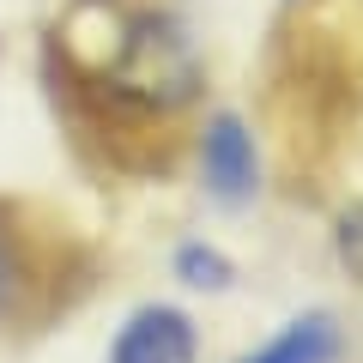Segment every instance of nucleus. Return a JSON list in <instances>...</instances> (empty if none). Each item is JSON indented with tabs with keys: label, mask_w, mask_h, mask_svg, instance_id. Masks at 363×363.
I'll use <instances>...</instances> for the list:
<instances>
[{
	"label": "nucleus",
	"mask_w": 363,
	"mask_h": 363,
	"mask_svg": "<svg viewBox=\"0 0 363 363\" xmlns=\"http://www.w3.org/2000/svg\"><path fill=\"white\" fill-rule=\"evenodd\" d=\"M18 285H25V260H18V248H13V230L0 224V315H13Z\"/></svg>",
	"instance_id": "obj_5"
},
{
	"label": "nucleus",
	"mask_w": 363,
	"mask_h": 363,
	"mask_svg": "<svg viewBox=\"0 0 363 363\" xmlns=\"http://www.w3.org/2000/svg\"><path fill=\"white\" fill-rule=\"evenodd\" d=\"M333 357H339L333 315H303V321H291L267 351H255V357H242V363H333Z\"/></svg>",
	"instance_id": "obj_3"
},
{
	"label": "nucleus",
	"mask_w": 363,
	"mask_h": 363,
	"mask_svg": "<svg viewBox=\"0 0 363 363\" xmlns=\"http://www.w3.org/2000/svg\"><path fill=\"white\" fill-rule=\"evenodd\" d=\"M176 272L188 279V285H200V291H224L230 285V260H224L218 248H200V242L176 248Z\"/></svg>",
	"instance_id": "obj_4"
},
{
	"label": "nucleus",
	"mask_w": 363,
	"mask_h": 363,
	"mask_svg": "<svg viewBox=\"0 0 363 363\" xmlns=\"http://www.w3.org/2000/svg\"><path fill=\"white\" fill-rule=\"evenodd\" d=\"M200 339H194V321L169 303H145L121 321L116 345H109V363H194Z\"/></svg>",
	"instance_id": "obj_1"
},
{
	"label": "nucleus",
	"mask_w": 363,
	"mask_h": 363,
	"mask_svg": "<svg viewBox=\"0 0 363 363\" xmlns=\"http://www.w3.org/2000/svg\"><path fill=\"white\" fill-rule=\"evenodd\" d=\"M200 169H206V188L224 200V206L255 200V188H260V157H255V140H248V128H242L236 116H212V121H206Z\"/></svg>",
	"instance_id": "obj_2"
},
{
	"label": "nucleus",
	"mask_w": 363,
	"mask_h": 363,
	"mask_svg": "<svg viewBox=\"0 0 363 363\" xmlns=\"http://www.w3.org/2000/svg\"><path fill=\"white\" fill-rule=\"evenodd\" d=\"M339 260L363 279V212H345L339 218Z\"/></svg>",
	"instance_id": "obj_6"
}]
</instances>
